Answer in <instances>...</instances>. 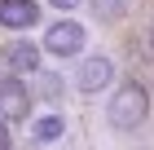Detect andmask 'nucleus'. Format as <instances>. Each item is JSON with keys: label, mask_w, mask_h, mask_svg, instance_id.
I'll list each match as a JSON object with an SVG mask.
<instances>
[{"label": "nucleus", "mask_w": 154, "mask_h": 150, "mask_svg": "<svg viewBox=\"0 0 154 150\" xmlns=\"http://www.w3.org/2000/svg\"><path fill=\"white\" fill-rule=\"evenodd\" d=\"M79 93H88V97H93V93H101V88H110V84H115V62L110 58H101V53H93V58H84L79 62Z\"/></svg>", "instance_id": "obj_4"}, {"label": "nucleus", "mask_w": 154, "mask_h": 150, "mask_svg": "<svg viewBox=\"0 0 154 150\" xmlns=\"http://www.w3.org/2000/svg\"><path fill=\"white\" fill-rule=\"evenodd\" d=\"M106 119H110L115 132H137L150 119V93H145V84L123 80L115 88V97H110V106H106Z\"/></svg>", "instance_id": "obj_1"}, {"label": "nucleus", "mask_w": 154, "mask_h": 150, "mask_svg": "<svg viewBox=\"0 0 154 150\" xmlns=\"http://www.w3.org/2000/svg\"><path fill=\"white\" fill-rule=\"evenodd\" d=\"M0 115L9 119L31 115V88L22 84V75H0Z\"/></svg>", "instance_id": "obj_3"}, {"label": "nucleus", "mask_w": 154, "mask_h": 150, "mask_svg": "<svg viewBox=\"0 0 154 150\" xmlns=\"http://www.w3.org/2000/svg\"><path fill=\"white\" fill-rule=\"evenodd\" d=\"M40 93H44V102H62V93H66V88H62V75L48 71L44 80H40Z\"/></svg>", "instance_id": "obj_9"}, {"label": "nucleus", "mask_w": 154, "mask_h": 150, "mask_svg": "<svg viewBox=\"0 0 154 150\" xmlns=\"http://www.w3.org/2000/svg\"><path fill=\"white\" fill-rule=\"evenodd\" d=\"M62 132H66L62 115H35V119H31V141H40V146H53Z\"/></svg>", "instance_id": "obj_7"}, {"label": "nucleus", "mask_w": 154, "mask_h": 150, "mask_svg": "<svg viewBox=\"0 0 154 150\" xmlns=\"http://www.w3.org/2000/svg\"><path fill=\"white\" fill-rule=\"evenodd\" d=\"M40 22V5L35 0H0V27L9 31H26Z\"/></svg>", "instance_id": "obj_5"}, {"label": "nucleus", "mask_w": 154, "mask_h": 150, "mask_svg": "<svg viewBox=\"0 0 154 150\" xmlns=\"http://www.w3.org/2000/svg\"><path fill=\"white\" fill-rule=\"evenodd\" d=\"M48 5H53V9H79L84 0H48Z\"/></svg>", "instance_id": "obj_10"}, {"label": "nucleus", "mask_w": 154, "mask_h": 150, "mask_svg": "<svg viewBox=\"0 0 154 150\" xmlns=\"http://www.w3.org/2000/svg\"><path fill=\"white\" fill-rule=\"evenodd\" d=\"M150 49H154V22H150Z\"/></svg>", "instance_id": "obj_11"}, {"label": "nucleus", "mask_w": 154, "mask_h": 150, "mask_svg": "<svg viewBox=\"0 0 154 150\" xmlns=\"http://www.w3.org/2000/svg\"><path fill=\"white\" fill-rule=\"evenodd\" d=\"M128 13V0H93V18L97 22H119Z\"/></svg>", "instance_id": "obj_8"}, {"label": "nucleus", "mask_w": 154, "mask_h": 150, "mask_svg": "<svg viewBox=\"0 0 154 150\" xmlns=\"http://www.w3.org/2000/svg\"><path fill=\"white\" fill-rule=\"evenodd\" d=\"M5 66H9V75H31V71H40V49L31 40H13L5 49Z\"/></svg>", "instance_id": "obj_6"}, {"label": "nucleus", "mask_w": 154, "mask_h": 150, "mask_svg": "<svg viewBox=\"0 0 154 150\" xmlns=\"http://www.w3.org/2000/svg\"><path fill=\"white\" fill-rule=\"evenodd\" d=\"M84 44H88V31L75 18H57L44 31V53H53V58H79Z\"/></svg>", "instance_id": "obj_2"}]
</instances>
